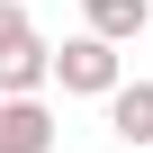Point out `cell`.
Instances as JSON below:
<instances>
[{
  "label": "cell",
  "instance_id": "1",
  "mask_svg": "<svg viewBox=\"0 0 153 153\" xmlns=\"http://www.w3.org/2000/svg\"><path fill=\"white\" fill-rule=\"evenodd\" d=\"M54 81H63V90H81V99H108V90L126 81V72H117V45H108V36H90V27H81V36H63Z\"/></svg>",
  "mask_w": 153,
  "mask_h": 153
},
{
  "label": "cell",
  "instance_id": "2",
  "mask_svg": "<svg viewBox=\"0 0 153 153\" xmlns=\"http://www.w3.org/2000/svg\"><path fill=\"white\" fill-rule=\"evenodd\" d=\"M0 153H54V108L27 90V99H0Z\"/></svg>",
  "mask_w": 153,
  "mask_h": 153
},
{
  "label": "cell",
  "instance_id": "3",
  "mask_svg": "<svg viewBox=\"0 0 153 153\" xmlns=\"http://www.w3.org/2000/svg\"><path fill=\"white\" fill-rule=\"evenodd\" d=\"M36 81H54V45H45V36H27V45L0 54V99H27Z\"/></svg>",
  "mask_w": 153,
  "mask_h": 153
},
{
  "label": "cell",
  "instance_id": "4",
  "mask_svg": "<svg viewBox=\"0 0 153 153\" xmlns=\"http://www.w3.org/2000/svg\"><path fill=\"white\" fill-rule=\"evenodd\" d=\"M108 126H117V144H153V81H117L108 90Z\"/></svg>",
  "mask_w": 153,
  "mask_h": 153
},
{
  "label": "cell",
  "instance_id": "5",
  "mask_svg": "<svg viewBox=\"0 0 153 153\" xmlns=\"http://www.w3.org/2000/svg\"><path fill=\"white\" fill-rule=\"evenodd\" d=\"M81 9H90V36H108V45L153 27V0H81Z\"/></svg>",
  "mask_w": 153,
  "mask_h": 153
},
{
  "label": "cell",
  "instance_id": "6",
  "mask_svg": "<svg viewBox=\"0 0 153 153\" xmlns=\"http://www.w3.org/2000/svg\"><path fill=\"white\" fill-rule=\"evenodd\" d=\"M36 27H27V9H18V0H0V54H9V45H27Z\"/></svg>",
  "mask_w": 153,
  "mask_h": 153
}]
</instances>
